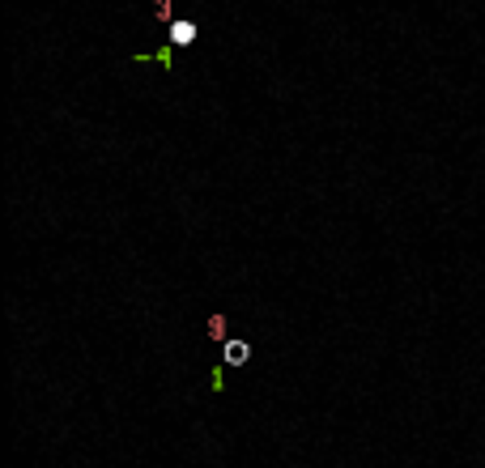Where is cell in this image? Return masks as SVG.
I'll use <instances>...</instances> for the list:
<instances>
[{
    "label": "cell",
    "instance_id": "1",
    "mask_svg": "<svg viewBox=\"0 0 485 468\" xmlns=\"http://www.w3.org/2000/svg\"><path fill=\"white\" fill-rule=\"evenodd\" d=\"M170 43H175V47H188V43H196V21H188V17H175V21H170Z\"/></svg>",
    "mask_w": 485,
    "mask_h": 468
},
{
    "label": "cell",
    "instance_id": "2",
    "mask_svg": "<svg viewBox=\"0 0 485 468\" xmlns=\"http://www.w3.org/2000/svg\"><path fill=\"white\" fill-rule=\"evenodd\" d=\"M221 354H226V362H230V366H243V362L251 358V345H247V340H226V345H221Z\"/></svg>",
    "mask_w": 485,
    "mask_h": 468
},
{
    "label": "cell",
    "instance_id": "3",
    "mask_svg": "<svg viewBox=\"0 0 485 468\" xmlns=\"http://www.w3.org/2000/svg\"><path fill=\"white\" fill-rule=\"evenodd\" d=\"M209 336H213V340L226 336V315H213V319H209Z\"/></svg>",
    "mask_w": 485,
    "mask_h": 468
}]
</instances>
